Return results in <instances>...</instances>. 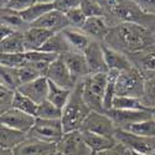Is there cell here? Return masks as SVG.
<instances>
[{
  "label": "cell",
  "mask_w": 155,
  "mask_h": 155,
  "mask_svg": "<svg viewBox=\"0 0 155 155\" xmlns=\"http://www.w3.org/2000/svg\"><path fill=\"white\" fill-rule=\"evenodd\" d=\"M46 77L48 78V81L54 82L55 84L66 89H71V91L76 87L77 82H78L72 76V73L70 72V70L67 68V66L64 64L61 57H58L50 64Z\"/></svg>",
  "instance_id": "9"
},
{
  "label": "cell",
  "mask_w": 155,
  "mask_h": 155,
  "mask_svg": "<svg viewBox=\"0 0 155 155\" xmlns=\"http://www.w3.org/2000/svg\"><path fill=\"white\" fill-rule=\"evenodd\" d=\"M127 155H134V154H133V153H132L130 150H128V153H127Z\"/></svg>",
  "instance_id": "50"
},
{
  "label": "cell",
  "mask_w": 155,
  "mask_h": 155,
  "mask_svg": "<svg viewBox=\"0 0 155 155\" xmlns=\"http://www.w3.org/2000/svg\"><path fill=\"white\" fill-rule=\"evenodd\" d=\"M118 128L114 122L109 118L106 112H96L92 110L88 114V117L83 122L81 127V132H89L99 135H106L114 138Z\"/></svg>",
  "instance_id": "7"
},
{
  "label": "cell",
  "mask_w": 155,
  "mask_h": 155,
  "mask_svg": "<svg viewBox=\"0 0 155 155\" xmlns=\"http://www.w3.org/2000/svg\"><path fill=\"white\" fill-rule=\"evenodd\" d=\"M36 3L37 0H11L5 8H2V9H9L16 12H22L25 10H28L29 8H31Z\"/></svg>",
  "instance_id": "41"
},
{
  "label": "cell",
  "mask_w": 155,
  "mask_h": 155,
  "mask_svg": "<svg viewBox=\"0 0 155 155\" xmlns=\"http://www.w3.org/2000/svg\"><path fill=\"white\" fill-rule=\"evenodd\" d=\"M0 120H2V125L9 127L11 129H15V130H19L25 134H29L32 127L35 125L36 117L26 114L19 109L11 108L10 110L2 113Z\"/></svg>",
  "instance_id": "8"
},
{
  "label": "cell",
  "mask_w": 155,
  "mask_h": 155,
  "mask_svg": "<svg viewBox=\"0 0 155 155\" xmlns=\"http://www.w3.org/2000/svg\"><path fill=\"white\" fill-rule=\"evenodd\" d=\"M26 62L25 54H2L0 55V63L2 66L19 68Z\"/></svg>",
  "instance_id": "36"
},
{
  "label": "cell",
  "mask_w": 155,
  "mask_h": 155,
  "mask_svg": "<svg viewBox=\"0 0 155 155\" xmlns=\"http://www.w3.org/2000/svg\"><path fill=\"white\" fill-rule=\"evenodd\" d=\"M14 32H16V31L12 29V28L8 26V25H5V24L0 25V36H2V40H3V38H6L10 35H12Z\"/></svg>",
  "instance_id": "45"
},
{
  "label": "cell",
  "mask_w": 155,
  "mask_h": 155,
  "mask_svg": "<svg viewBox=\"0 0 155 155\" xmlns=\"http://www.w3.org/2000/svg\"><path fill=\"white\" fill-rule=\"evenodd\" d=\"M12 108L19 109V110L26 113V114H30V115L36 117L38 104H36V103L32 99H30L29 97L24 96L22 93L16 91L15 92V97H14V103H12Z\"/></svg>",
  "instance_id": "31"
},
{
  "label": "cell",
  "mask_w": 155,
  "mask_h": 155,
  "mask_svg": "<svg viewBox=\"0 0 155 155\" xmlns=\"http://www.w3.org/2000/svg\"><path fill=\"white\" fill-rule=\"evenodd\" d=\"M81 30L87 36L91 37L92 40L104 42L107 35L110 31V28L104 16H94V18H87Z\"/></svg>",
  "instance_id": "17"
},
{
  "label": "cell",
  "mask_w": 155,
  "mask_h": 155,
  "mask_svg": "<svg viewBox=\"0 0 155 155\" xmlns=\"http://www.w3.org/2000/svg\"><path fill=\"white\" fill-rule=\"evenodd\" d=\"M102 46H103V52H104V58H106L108 71L117 70V71L122 72L124 70H128L134 66L132 61L129 60V57L127 55H124L123 52H120V51L112 48L106 42H102Z\"/></svg>",
  "instance_id": "18"
},
{
  "label": "cell",
  "mask_w": 155,
  "mask_h": 155,
  "mask_svg": "<svg viewBox=\"0 0 155 155\" xmlns=\"http://www.w3.org/2000/svg\"><path fill=\"white\" fill-rule=\"evenodd\" d=\"M145 80L143 73L135 66L119 72L117 84H115V96H128L140 98L143 96Z\"/></svg>",
  "instance_id": "4"
},
{
  "label": "cell",
  "mask_w": 155,
  "mask_h": 155,
  "mask_svg": "<svg viewBox=\"0 0 155 155\" xmlns=\"http://www.w3.org/2000/svg\"><path fill=\"white\" fill-rule=\"evenodd\" d=\"M140 102L148 110L155 108V77L145 80L144 91H143V96L140 97Z\"/></svg>",
  "instance_id": "34"
},
{
  "label": "cell",
  "mask_w": 155,
  "mask_h": 155,
  "mask_svg": "<svg viewBox=\"0 0 155 155\" xmlns=\"http://www.w3.org/2000/svg\"><path fill=\"white\" fill-rule=\"evenodd\" d=\"M83 55L88 63L89 72L91 73H101V72H108V67L104 58V52H103V46L101 41L92 40L88 47L83 51Z\"/></svg>",
  "instance_id": "13"
},
{
  "label": "cell",
  "mask_w": 155,
  "mask_h": 155,
  "mask_svg": "<svg viewBox=\"0 0 155 155\" xmlns=\"http://www.w3.org/2000/svg\"><path fill=\"white\" fill-rule=\"evenodd\" d=\"M29 137L40 139L42 141L58 144L64 135L61 119H41L36 118L35 125L28 134Z\"/></svg>",
  "instance_id": "5"
},
{
  "label": "cell",
  "mask_w": 155,
  "mask_h": 155,
  "mask_svg": "<svg viewBox=\"0 0 155 155\" xmlns=\"http://www.w3.org/2000/svg\"><path fill=\"white\" fill-rule=\"evenodd\" d=\"M54 9H55L54 3H40V2H37L36 4H34L28 10L20 12V15L29 25H32L34 22H36L38 19H41L44 15H46L47 12H50Z\"/></svg>",
  "instance_id": "25"
},
{
  "label": "cell",
  "mask_w": 155,
  "mask_h": 155,
  "mask_svg": "<svg viewBox=\"0 0 155 155\" xmlns=\"http://www.w3.org/2000/svg\"><path fill=\"white\" fill-rule=\"evenodd\" d=\"M0 2H2V8H5L11 2V0H0Z\"/></svg>",
  "instance_id": "46"
},
{
  "label": "cell",
  "mask_w": 155,
  "mask_h": 155,
  "mask_svg": "<svg viewBox=\"0 0 155 155\" xmlns=\"http://www.w3.org/2000/svg\"><path fill=\"white\" fill-rule=\"evenodd\" d=\"M91 112L92 110L86 104V102L82 97V87L78 81L76 87L72 89V93L67 104L62 109L61 122L63 125L64 133L81 130L83 122L86 120V118Z\"/></svg>",
  "instance_id": "2"
},
{
  "label": "cell",
  "mask_w": 155,
  "mask_h": 155,
  "mask_svg": "<svg viewBox=\"0 0 155 155\" xmlns=\"http://www.w3.org/2000/svg\"><path fill=\"white\" fill-rule=\"evenodd\" d=\"M66 16L68 19L70 26L71 28H76V29H82V26L84 25L87 16L83 14V11L81 10V8H74L70 11L66 12Z\"/></svg>",
  "instance_id": "40"
},
{
  "label": "cell",
  "mask_w": 155,
  "mask_h": 155,
  "mask_svg": "<svg viewBox=\"0 0 155 155\" xmlns=\"http://www.w3.org/2000/svg\"><path fill=\"white\" fill-rule=\"evenodd\" d=\"M64 64L67 66L70 72L77 81H81L82 78L91 74L89 72L88 63L86 61V57L83 52H77V51H70L67 54H63L60 56Z\"/></svg>",
  "instance_id": "15"
},
{
  "label": "cell",
  "mask_w": 155,
  "mask_h": 155,
  "mask_svg": "<svg viewBox=\"0 0 155 155\" xmlns=\"http://www.w3.org/2000/svg\"><path fill=\"white\" fill-rule=\"evenodd\" d=\"M82 87V97L91 110L104 112V99L107 87V72L91 73L80 81Z\"/></svg>",
  "instance_id": "3"
},
{
  "label": "cell",
  "mask_w": 155,
  "mask_h": 155,
  "mask_svg": "<svg viewBox=\"0 0 155 155\" xmlns=\"http://www.w3.org/2000/svg\"><path fill=\"white\" fill-rule=\"evenodd\" d=\"M115 140L124 145L134 154H153L155 153V138L139 135L132 132L118 129L114 135Z\"/></svg>",
  "instance_id": "6"
},
{
  "label": "cell",
  "mask_w": 155,
  "mask_h": 155,
  "mask_svg": "<svg viewBox=\"0 0 155 155\" xmlns=\"http://www.w3.org/2000/svg\"><path fill=\"white\" fill-rule=\"evenodd\" d=\"M137 55H140L138 63L140 64L141 68L149 72H155V48L154 47H150Z\"/></svg>",
  "instance_id": "37"
},
{
  "label": "cell",
  "mask_w": 155,
  "mask_h": 155,
  "mask_svg": "<svg viewBox=\"0 0 155 155\" xmlns=\"http://www.w3.org/2000/svg\"><path fill=\"white\" fill-rule=\"evenodd\" d=\"M55 153H57V144L47 143L29 135L12 150L14 155H52Z\"/></svg>",
  "instance_id": "10"
},
{
  "label": "cell",
  "mask_w": 155,
  "mask_h": 155,
  "mask_svg": "<svg viewBox=\"0 0 155 155\" xmlns=\"http://www.w3.org/2000/svg\"><path fill=\"white\" fill-rule=\"evenodd\" d=\"M86 151L91 153L83 143L81 130L64 133L63 138L57 144V153L61 155H83Z\"/></svg>",
  "instance_id": "12"
},
{
  "label": "cell",
  "mask_w": 155,
  "mask_h": 155,
  "mask_svg": "<svg viewBox=\"0 0 155 155\" xmlns=\"http://www.w3.org/2000/svg\"><path fill=\"white\" fill-rule=\"evenodd\" d=\"M0 52L2 54H25V37L24 32L16 31L12 35L3 38L0 42Z\"/></svg>",
  "instance_id": "22"
},
{
  "label": "cell",
  "mask_w": 155,
  "mask_h": 155,
  "mask_svg": "<svg viewBox=\"0 0 155 155\" xmlns=\"http://www.w3.org/2000/svg\"><path fill=\"white\" fill-rule=\"evenodd\" d=\"M80 8L87 18H94V16L106 18V10L98 0H81Z\"/></svg>",
  "instance_id": "35"
},
{
  "label": "cell",
  "mask_w": 155,
  "mask_h": 155,
  "mask_svg": "<svg viewBox=\"0 0 155 155\" xmlns=\"http://www.w3.org/2000/svg\"><path fill=\"white\" fill-rule=\"evenodd\" d=\"M124 130L132 132V133H135L139 135L149 137V138H155V117H150L147 120L132 124V125L124 128Z\"/></svg>",
  "instance_id": "32"
},
{
  "label": "cell",
  "mask_w": 155,
  "mask_h": 155,
  "mask_svg": "<svg viewBox=\"0 0 155 155\" xmlns=\"http://www.w3.org/2000/svg\"><path fill=\"white\" fill-rule=\"evenodd\" d=\"M52 35H55V32L48 31L46 29H41V28L31 26L30 29H28L26 31L24 32L25 48H26V52H29V51L41 50L42 46L47 42V40Z\"/></svg>",
  "instance_id": "19"
},
{
  "label": "cell",
  "mask_w": 155,
  "mask_h": 155,
  "mask_svg": "<svg viewBox=\"0 0 155 155\" xmlns=\"http://www.w3.org/2000/svg\"><path fill=\"white\" fill-rule=\"evenodd\" d=\"M118 76H119V71L117 70H109L107 72V87H106L104 99H103L104 112L112 109V103L115 97V84H117Z\"/></svg>",
  "instance_id": "28"
},
{
  "label": "cell",
  "mask_w": 155,
  "mask_h": 155,
  "mask_svg": "<svg viewBox=\"0 0 155 155\" xmlns=\"http://www.w3.org/2000/svg\"><path fill=\"white\" fill-rule=\"evenodd\" d=\"M26 138H28V134L15 130V129H11L9 127L2 125V150L12 151Z\"/></svg>",
  "instance_id": "24"
},
{
  "label": "cell",
  "mask_w": 155,
  "mask_h": 155,
  "mask_svg": "<svg viewBox=\"0 0 155 155\" xmlns=\"http://www.w3.org/2000/svg\"><path fill=\"white\" fill-rule=\"evenodd\" d=\"M40 3H55V0H37Z\"/></svg>",
  "instance_id": "47"
},
{
  "label": "cell",
  "mask_w": 155,
  "mask_h": 155,
  "mask_svg": "<svg viewBox=\"0 0 155 155\" xmlns=\"http://www.w3.org/2000/svg\"><path fill=\"white\" fill-rule=\"evenodd\" d=\"M18 91L32 99L36 104H41L42 102L47 99L48 96V78L47 77H38L29 83L20 86Z\"/></svg>",
  "instance_id": "16"
},
{
  "label": "cell",
  "mask_w": 155,
  "mask_h": 155,
  "mask_svg": "<svg viewBox=\"0 0 155 155\" xmlns=\"http://www.w3.org/2000/svg\"><path fill=\"white\" fill-rule=\"evenodd\" d=\"M104 42L124 55H137L153 47L154 36L145 25L137 22H120L110 28Z\"/></svg>",
  "instance_id": "1"
},
{
  "label": "cell",
  "mask_w": 155,
  "mask_h": 155,
  "mask_svg": "<svg viewBox=\"0 0 155 155\" xmlns=\"http://www.w3.org/2000/svg\"><path fill=\"white\" fill-rule=\"evenodd\" d=\"M109 118L114 122L118 129H124L132 124L149 119L151 115L150 110H125V109H109L106 112Z\"/></svg>",
  "instance_id": "11"
},
{
  "label": "cell",
  "mask_w": 155,
  "mask_h": 155,
  "mask_svg": "<svg viewBox=\"0 0 155 155\" xmlns=\"http://www.w3.org/2000/svg\"><path fill=\"white\" fill-rule=\"evenodd\" d=\"M62 117V109L55 106L54 103H51L50 101H45L41 104H38L36 118L41 119H61Z\"/></svg>",
  "instance_id": "33"
},
{
  "label": "cell",
  "mask_w": 155,
  "mask_h": 155,
  "mask_svg": "<svg viewBox=\"0 0 155 155\" xmlns=\"http://www.w3.org/2000/svg\"><path fill=\"white\" fill-rule=\"evenodd\" d=\"M150 112H151V115H153V117H155V108H154V109H151Z\"/></svg>",
  "instance_id": "49"
},
{
  "label": "cell",
  "mask_w": 155,
  "mask_h": 155,
  "mask_svg": "<svg viewBox=\"0 0 155 155\" xmlns=\"http://www.w3.org/2000/svg\"><path fill=\"white\" fill-rule=\"evenodd\" d=\"M82 138H83L84 145L88 148V150L92 154H97L103 150H107L109 148H113L118 143V141L115 140V138L99 135V134L89 133V132H82Z\"/></svg>",
  "instance_id": "20"
},
{
  "label": "cell",
  "mask_w": 155,
  "mask_h": 155,
  "mask_svg": "<svg viewBox=\"0 0 155 155\" xmlns=\"http://www.w3.org/2000/svg\"><path fill=\"white\" fill-rule=\"evenodd\" d=\"M62 32H63L64 37L67 38V41L71 45L72 50L77 51V52H83L92 41V38L87 36L81 29H76V28L70 26L67 29H64Z\"/></svg>",
  "instance_id": "21"
},
{
  "label": "cell",
  "mask_w": 155,
  "mask_h": 155,
  "mask_svg": "<svg viewBox=\"0 0 155 155\" xmlns=\"http://www.w3.org/2000/svg\"><path fill=\"white\" fill-rule=\"evenodd\" d=\"M0 84L10 89H14V91H18L19 87L21 86L18 74V68L2 66V68H0Z\"/></svg>",
  "instance_id": "30"
},
{
  "label": "cell",
  "mask_w": 155,
  "mask_h": 155,
  "mask_svg": "<svg viewBox=\"0 0 155 155\" xmlns=\"http://www.w3.org/2000/svg\"><path fill=\"white\" fill-rule=\"evenodd\" d=\"M2 24H5L8 26L12 28L15 31H20V32H25L28 29L31 28V25H29L22 19L20 12L12 11L9 9H2Z\"/></svg>",
  "instance_id": "26"
},
{
  "label": "cell",
  "mask_w": 155,
  "mask_h": 155,
  "mask_svg": "<svg viewBox=\"0 0 155 155\" xmlns=\"http://www.w3.org/2000/svg\"><path fill=\"white\" fill-rule=\"evenodd\" d=\"M25 56H26V61L29 62H45V63H52L55 60L60 57L55 54L45 52V51H41V50L25 52Z\"/></svg>",
  "instance_id": "38"
},
{
  "label": "cell",
  "mask_w": 155,
  "mask_h": 155,
  "mask_svg": "<svg viewBox=\"0 0 155 155\" xmlns=\"http://www.w3.org/2000/svg\"><path fill=\"white\" fill-rule=\"evenodd\" d=\"M127 153H128V149L124 145H122L120 143H117L113 148H109L107 150H103V151L93 154V155H127Z\"/></svg>",
  "instance_id": "44"
},
{
  "label": "cell",
  "mask_w": 155,
  "mask_h": 155,
  "mask_svg": "<svg viewBox=\"0 0 155 155\" xmlns=\"http://www.w3.org/2000/svg\"><path fill=\"white\" fill-rule=\"evenodd\" d=\"M41 51H45V52H50V54H55L57 56H61L63 54H67L70 51H73L71 45L68 44L67 38L64 37L63 32H57L55 35L51 36L47 42L42 46Z\"/></svg>",
  "instance_id": "23"
},
{
  "label": "cell",
  "mask_w": 155,
  "mask_h": 155,
  "mask_svg": "<svg viewBox=\"0 0 155 155\" xmlns=\"http://www.w3.org/2000/svg\"><path fill=\"white\" fill-rule=\"evenodd\" d=\"M134 155H155V153H153V154H134Z\"/></svg>",
  "instance_id": "48"
},
{
  "label": "cell",
  "mask_w": 155,
  "mask_h": 155,
  "mask_svg": "<svg viewBox=\"0 0 155 155\" xmlns=\"http://www.w3.org/2000/svg\"><path fill=\"white\" fill-rule=\"evenodd\" d=\"M14 89H10L5 86L0 84V103H2V113H5L12 108V103H14L15 97Z\"/></svg>",
  "instance_id": "39"
},
{
  "label": "cell",
  "mask_w": 155,
  "mask_h": 155,
  "mask_svg": "<svg viewBox=\"0 0 155 155\" xmlns=\"http://www.w3.org/2000/svg\"><path fill=\"white\" fill-rule=\"evenodd\" d=\"M31 26L46 29L48 31L57 34V32L63 31L64 29L70 28V22H68V19L64 12L54 9L50 12H47L46 15H44L41 19H38L36 22H34Z\"/></svg>",
  "instance_id": "14"
},
{
  "label": "cell",
  "mask_w": 155,
  "mask_h": 155,
  "mask_svg": "<svg viewBox=\"0 0 155 155\" xmlns=\"http://www.w3.org/2000/svg\"><path fill=\"white\" fill-rule=\"evenodd\" d=\"M72 91L71 89H66L62 88L57 84H55L54 82L48 81V96H47V101H50L51 103H54L55 106H57L58 108L63 109V107L67 104V102L71 97Z\"/></svg>",
  "instance_id": "27"
},
{
  "label": "cell",
  "mask_w": 155,
  "mask_h": 155,
  "mask_svg": "<svg viewBox=\"0 0 155 155\" xmlns=\"http://www.w3.org/2000/svg\"><path fill=\"white\" fill-rule=\"evenodd\" d=\"M145 14L155 16V0H133Z\"/></svg>",
  "instance_id": "43"
},
{
  "label": "cell",
  "mask_w": 155,
  "mask_h": 155,
  "mask_svg": "<svg viewBox=\"0 0 155 155\" xmlns=\"http://www.w3.org/2000/svg\"><path fill=\"white\" fill-rule=\"evenodd\" d=\"M113 109H125V110H148L141 104L140 98L128 97V96H115L112 103Z\"/></svg>",
  "instance_id": "29"
},
{
  "label": "cell",
  "mask_w": 155,
  "mask_h": 155,
  "mask_svg": "<svg viewBox=\"0 0 155 155\" xmlns=\"http://www.w3.org/2000/svg\"><path fill=\"white\" fill-rule=\"evenodd\" d=\"M55 9L60 10L66 14L67 11L74 9V8H80L81 5V0H55Z\"/></svg>",
  "instance_id": "42"
}]
</instances>
